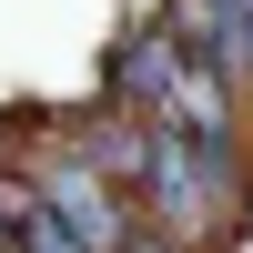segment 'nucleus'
I'll use <instances>...</instances> for the list:
<instances>
[{"mask_svg": "<svg viewBox=\"0 0 253 253\" xmlns=\"http://www.w3.org/2000/svg\"><path fill=\"white\" fill-rule=\"evenodd\" d=\"M31 182H41V213L61 223L81 253H132V233H142V203L122 193V182H101L91 162H71L51 142V162H31Z\"/></svg>", "mask_w": 253, "mask_h": 253, "instance_id": "2", "label": "nucleus"}, {"mask_svg": "<svg viewBox=\"0 0 253 253\" xmlns=\"http://www.w3.org/2000/svg\"><path fill=\"white\" fill-rule=\"evenodd\" d=\"M61 152H71V162H91L101 182H122V193L142 203V172H152V122H142V112H122V101H91V112H71V122H61Z\"/></svg>", "mask_w": 253, "mask_h": 253, "instance_id": "3", "label": "nucleus"}, {"mask_svg": "<svg viewBox=\"0 0 253 253\" xmlns=\"http://www.w3.org/2000/svg\"><path fill=\"white\" fill-rule=\"evenodd\" d=\"M142 223L172 233L182 253H213L243 223V152H213V142H182L152 122V172H142Z\"/></svg>", "mask_w": 253, "mask_h": 253, "instance_id": "1", "label": "nucleus"}]
</instances>
